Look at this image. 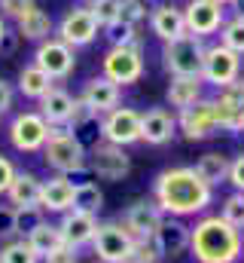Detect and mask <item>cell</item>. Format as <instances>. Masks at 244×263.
I'll return each instance as SVG.
<instances>
[{"mask_svg":"<svg viewBox=\"0 0 244 263\" xmlns=\"http://www.w3.org/2000/svg\"><path fill=\"white\" fill-rule=\"evenodd\" d=\"M40 208L46 214H64L73 208V178L67 175H52L49 181H43L40 190Z\"/></svg>","mask_w":244,"mask_h":263,"instance_id":"22","label":"cell"},{"mask_svg":"<svg viewBox=\"0 0 244 263\" xmlns=\"http://www.w3.org/2000/svg\"><path fill=\"white\" fill-rule=\"evenodd\" d=\"M12 239H18V233H15V208L6 202V205H0V242H12Z\"/></svg>","mask_w":244,"mask_h":263,"instance_id":"41","label":"cell"},{"mask_svg":"<svg viewBox=\"0 0 244 263\" xmlns=\"http://www.w3.org/2000/svg\"><path fill=\"white\" fill-rule=\"evenodd\" d=\"M43 162L46 168H52L55 175H83L89 168V153L83 147V141L73 135L70 129H52L49 132V141L43 144Z\"/></svg>","mask_w":244,"mask_h":263,"instance_id":"3","label":"cell"},{"mask_svg":"<svg viewBox=\"0 0 244 263\" xmlns=\"http://www.w3.org/2000/svg\"><path fill=\"white\" fill-rule=\"evenodd\" d=\"M83 3H86V6H95V3H101V0H83Z\"/></svg>","mask_w":244,"mask_h":263,"instance_id":"50","label":"cell"},{"mask_svg":"<svg viewBox=\"0 0 244 263\" xmlns=\"http://www.w3.org/2000/svg\"><path fill=\"white\" fill-rule=\"evenodd\" d=\"M49 132L52 126L40 117V110H22L9 120L6 138L15 153H40L43 144L49 141Z\"/></svg>","mask_w":244,"mask_h":263,"instance_id":"5","label":"cell"},{"mask_svg":"<svg viewBox=\"0 0 244 263\" xmlns=\"http://www.w3.org/2000/svg\"><path fill=\"white\" fill-rule=\"evenodd\" d=\"M18 43H22V34H18V31H9V28H6L3 40H0V59H9V55H15Z\"/></svg>","mask_w":244,"mask_h":263,"instance_id":"46","label":"cell"},{"mask_svg":"<svg viewBox=\"0 0 244 263\" xmlns=\"http://www.w3.org/2000/svg\"><path fill=\"white\" fill-rule=\"evenodd\" d=\"M34 6H37V0H0V15L18 22V18H25Z\"/></svg>","mask_w":244,"mask_h":263,"instance_id":"40","label":"cell"},{"mask_svg":"<svg viewBox=\"0 0 244 263\" xmlns=\"http://www.w3.org/2000/svg\"><path fill=\"white\" fill-rule=\"evenodd\" d=\"M40 190H43V181L34 175V172H25L18 168L9 190H6V199L12 208H28V205H40Z\"/></svg>","mask_w":244,"mask_h":263,"instance_id":"24","label":"cell"},{"mask_svg":"<svg viewBox=\"0 0 244 263\" xmlns=\"http://www.w3.org/2000/svg\"><path fill=\"white\" fill-rule=\"evenodd\" d=\"M15 31L22 34V40H31V43H43V40L55 37V18H52L46 9L34 6V9H31L25 18H18V22H15Z\"/></svg>","mask_w":244,"mask_h":263,"instance_id":"25","label":"cell"},{"mask_svg":"<svg viewBox=\"0 0 244 263\" xmlns=\"http://www.w3.org/2000/svg\"><path fill=\"white\" fill-rule=\"evenodd\" d=\"M34 65L40 67L43 73H49L52 80H67L73 73V67H76V49H70L58 37H49V40L37 43Z\"/></svg>","mask_w":244,"mask_h":263,"instance_id":"12","label":"cell"},{"mask_svg":"<svg viewBox=\"0 0 244 263\" xmlns=\"http://www.w3.org/2000/svg\"><path fill=\"white\" fill-rule=\"evenodd\" d=\"M177 135V117L168 107H147L140 114V141L150 147H165Z\"/></svg>","mask_w":244,"mask_h":263,"instance_id":"18","label":"cell"},{"mask_svg":"<svg viewBox=\"0 0 244 263\" xmlns=\"http://www.w3.org/2000/svg\"><path fill=\"white\" fill-rule=\"evenodd\" d=\"M153 199L165 217H195L214 202V187H208L192 165L162 168L153 181Z\"/></svg>","mask_w":244,"mask_h":263,"instance_id":"1","label":"cell"},{"mask_svg":"<svg viewBox=\"0 0 244 263\" xmlns=\"http://www.w3.org/2000/svg\"><path fill=\"white\" fill-rule=\"evenodd\" d=\"M79 98H83L98 117H104V114H110L113 107H119L122 104V86H116L113 80H107L104 73H98V77L86 80Z\"/></svg>","mask_w":244,"mask_h":263,"instance_id":"19","label":"cell"},{"mask_svg":"<svg viewBox=\"0 0 244 263\" xmlns=\"http://www.w3.org/2000/svg\"><path fill=\"white\" fill-rule=\"evenodd\" d=\"M92 263H104V260H98V257H95V260H92Z\"/></svg>","mask_w":244,"mask_h":263,"instance_id":"51","label":"cell"},{"mask_svg":"<svg viewBox=\"0 0 244 263\" xmlns=\"http://www.w3.org/2000/svg\"><path fill=\"white\" fill-rule=\"evenodd\" d=\"M15 172H18L15 162L0 153V196H6V190H9V184H12V178H15Z\"/></svg>","mask_w":244,"mask_h":263,"instance_id":"44","label":"cell"},{"mask_svg":"<svg viewBox=\"0 0 244 263\" xmlns=\"http://www.w3.org/2000/svg\"><path fill=\"white\" fill-rule=\"evenodd\" d=\"M192 168H195V175H198L208 187H220V184L229 181V156H226V153H217V150L201 153Z\"/></svg>","mask_w":244,"mask_h":263,"instance_id":"28","label":"cell"},{"mask_svg":"<svg viewBox=\"0 0 244 263\" xmlns=\"http://www.w3.org/2000/svg\"><path fill=\"white\" fill-rule=\"evenodd\" d=\"M0 263H40V257L31 251L25 239H12L0 245Z\"/></svg>","mask_w":244,"mask_h":263,"instance_id":"32","label":"cell"},{"mask_svg":"<svg viewBox=\"0 0 244 263\" xmlns=\"http://www.w3.org/2000/svg\"><path fill=\"white\" fill-rule=\"evenodd\" d=\"M144 70H147L144 46H110L104 52V62H101V73L107 80H113L116 86H134V83H140Z\"/></svg>","mask_w":244,"mask_h":263,"instance_id":"6","label":"cell"},{"mask_svg":"<svg viewBox=\"0 0 244 263\" xmlns=\"http://www.w3.org/2000/svg\"><path fill=\"white\" fill-rule=\"evenodd\" d=\"M3 34H6V18L0 15V40H3Z\"/></svg>","mask_w":244,"mask_h":263,"instance_id":"48","label":"cell"},{"mask_svg":"<svg viewBox=\"0 0 244 263\" xmlns=\"http://www.w3.org/2000/svg\"><path fill=\"white\" fill-rule=\"evenodd\" d=\"M125 263H162V254H159L153 236L150 239H134V251Z\"/></svg>","mask_w":244,"mask_h":263,"instance_id":"37","label":"cell"},{"mask_svg":"<svg viewBox=\"0 0 244 263\" xmlns=\"http://www.w3.org/2000/svg\"><path fill=\"white\" fill-rule=\"evenodd\" d=\"M73 95L67 92V89H61V86H52L37 104V110H40V117L52 126V129H67V123H70V114H73Z\"/></svg>","mask_w":244,"mask_h":263,"instance_id":"23","label":"cell"},{"mask_svg":"<svg viewBox=\"0 0 244 263\" xmlns=\"http://www.w3.org/2000/svg\"><path fill=\"white\" fill-rule=\"evenodd\" d=\"M98 120V114L76 95V101H73V114H70V123H67V129L70 132H76V129H83V126H89V123H95Z\"/></svg>","mask_w":244,"mask_h":263,"instance_id":"38","label":"cell"},{"mask_svg":"<svg viewBox=\"0 0 244 263\" xmlns=\"http://www.w3.org/2000/svg\"><path fill=\"white\" fill-rule=\"evenodd\" d=\"M15 95H18V92H15V86H12L9 80H3V77H0V117L12 110V104H15Z\"/></svg>","mask_w":244,"mask_h":263,"instance_id":"45","label":"cell"},{"mask_svg":"<svg viewBox=\"0 0 244 263\" xmlns=\"http://www.w3.org/2000/svg\"><path fill=\"white\" fill-rule=\"evenodd\" d=\"M183 18H186V31L189 34L214 37V34H220V28L226 22V6H220L214 0H186Z\"/></svg>","mask_w":244,"mask_h":263,"instance_id":"14","label":"cell"},{"mask_svg":"<svg viewBox=\"0 0 244 263\" xmlns=\"http://www.w3.org/2000/svg\"><path fill=\"white\" fill-rule=\"evenodd\" d=\"M153 242H156L162 260L165 257H180L183 251L189 248V227L183 223L180 217H165L159 223V230L153 233Z\"/></svg>","mask_w":244,"mask_h":263,"instance_id":"21","label":"cell"},{"mask_svg":"<svg viewBox=\"0 0 244 263\" xmlns=\"http://www.w3.org/2000/svg\"><path fill=\"white\" fill-rule=\"evenodd\" d=\"M198 77H201V83H208L214 89H223V86H229V83H235L241 77V55L232 52L223 43H214V46L205 49Z\"/></svg>","mask_w":244,"mask_h":263,"instance_id":"9","label":"cell"},{"mask_svg":"<svg viewBox=\"0 0 244 263\" xmlns=\"http://www.w3.org/2000/svg\"><path fill=\"white\" fill-rule=\"evenodd\" d=\"M101 141L131 147L140 141V110L134 107H113L110 114L101 117Z\"/></svg>","mask_w":244,"mask_h":263,"instance_id":"13","label":"cell"},{"mask_svg":"<svg viewBox=\"0 0 244 263\" xmlns=\"http://www.w3.org/2000/svg\"><path fill=\"white\" fill-rule=\"evenodd\" d=\"M104 34H107L110 46H144V37L137 34V28H131V25H122V22L107 25V28H104Z\"/></svg>","mask_w":244,"mask_h":263,"instance_id":"34","label":"cell"},{"mask_svg":"<svg viewBox=\"0 0 244 263\" xmlns=\"http://www.w3.org/2000/svg\"><path fill=\"white\" fill-rule=\"evenodd\" d=\"M52 86H55V80H52L49 73H43L34 62L25 65L22 70H18V77H15V92L25 95V98H31V101H40Z\"/></svg>","mask_w":244,"mask_h":263,"instance_id":"27","label":"cell"},{"mask_svg":"<svg viewBox=\"0 0 244 263\" xmlns=\"http://www.w3.org/2000/svg\"><path fill=\"white\" fill-rule=\"evenodd\" d=\"M226 184H232V190L244 193V153H238L235 159H229V181Z\"/></svg>","mask_w":244,"mask_h":263,"instance_id":"43","label":"cell"},{"mask_svg":"<svg viewBox=\"0 0 244 263\" xmlns=\"http://www.w3.org/2000/svg\"><path fill=\"white\" fill-rule=\"evenodd\" d=\"M147 18H150L147 0H119V18H116V22L131 25V28H140Z\"/></svg>","mask_w":244,"mask_h":263,"instance_id":"33","label":"cell"},{"mask_svg":"<svg viewBox=\"0 0 244 263\" xmlns=\"http://www.w3.org/2000/svg\"><path fill=\"white\" fill-rule=\"evenodd\" d=\"M201 77H171V83H168V92H165V98H168V104L180 114L186 107H192L195 101H201L205 95H201Z\"/></svg>","mask_w":244,"mask_h":263,"instance_id":"26","label":"cell"},{"mask_svg":"<svg viewBox=\"0 0 244 263\" xmlns=\"http://www.w3.org/2000/svg\"><path fill=\"white\" fill-rule=\"evenodd\" d=\"M217 117H220V129L223 132H232L238 135L244 132V80L238 77L235 83L217 89Z\"/></svg>","mask_w":244,"mask_h":263,"instance_id":"15","label":"cell"},{"mask_svg":"<svg viewBox=\"0 0 244 263\" xmlns=\"http://www.w3.org/2000/svg\"><path fill=\"white\" fill-rule=\"evenodd\" d=\"M25 242H28V245H31V251L40 257V263H43L46 254H52L58 245H64V242H61V233H58V223H49V220L37 223V227L25 236Z\"/></svg>","mask_w":244,"mask_h":263,"instance_id":"29","label":"cell"},{"mask_svg":"<svg viewBox=\"0 0 244 263\" xmlns=\"http://www.w3.org/2000/svg\"><path fill=\"white\" fill-rule=\"evenodd\" d=\"M43 263H83L79 260V248H70V245H58L52 254H46Z\"/></svg>","mask_w":244,"mask_h":263,"instance_id":"42","label":"cell"},{"mask_svg":"<svg viewBox=\"0 0 244 263\" xmlns=\"http://www.w3.org/2000/svg\"><path fill=\"white\" fill-rule=\"evenodd\" d=\"M147 22H150V31H153L162 43H171V40H177L183 34H189V31H186V18H183V6H174V3H159V6H153Z\"/></svg>","mask_w":244,"mask_h":263,"instance_id":"20","label":"cell"},{"mask_svg":"<svg viewBox=\"0 0 244 263\" xmlns=\"http://www.w3.org/2000/svg\"><path fill=\"white\" fill-rule=\"evenodd\" d=\"M205 37L183 34L171 43H162V67L171 77H198L205 59Z\"/></svg>","mask_w":244,"mask_h":263,"instance_id":"4","label":"cell"},{"mask_svg":"<svg viewBox=\"0 0 244 263\" xmlns=\"http://www.w3.org/2000/svg\"><path fill=\"white\" fill-rule=\"evenodd\" d=\"M232 9H235V15H244V0H235Z\"/></svg>","mask_w":244,"mask_h":263,"instance_id":"47","label":"cell"},{"mask_svg":"<svg viewBox=\"0 0 244 263\" xmlns=\"http://www.w3.org/2000/svg\"><path fill=\"white\" fill-rule=\"evenodd\" d=\"M89 9L95 12V18H98L101 31L119 18V0H101V3H95V6H89Z\"/></svg>","mask_w":244,"mask_h":263,"instance_id":"39","label":"cell"},{"mask_svg":"<svg viewBox=\"0 0 244 263\" xmlns=\"http://www.w3.org/2000/svg\"><path fill=\"white\" fill-rule=\"evenodd\" d=\"M220 214L232 223V227H238L244 233V193H238V190H232L229 196L223 199V205H220Z\"/></svg>","mask_w":244,"mask_h":263,"instance_id":"36","label":"cell"},{"mask_svg":"<svg viewBox=\"0 0 244 263\" xmlns=\"http://www.w3.org/2000/svg\"><path fill=\"white\" fill-rule=\"evenodd\" d=\"M73 208L79 211H89V214H98L104 208V193L95 181H76L73 184Z\"/></svg>","mask_w":244,"mask_h":263,"instance_id":"30","label":"cell"},{"mask_svg":"<svg viewBox=\"0 0 244 263\" xmlns=\"http://www.w3.org/2000/svg\"><path fill=\"white\" fill-rule=\"evenodd\" d=\"M89 172H92L95 178H101V181L116 184L122 178H128V172H131V156L125 153V147H119V144L101 141V144H95L92 153H89Z\"/></svg>","mask_w":244,"mask_h":263,"instance_id":"11","label":"cell"},{"mask_svg":"<svg viewBox=\"0 0 244 263\" xmlns=\"http://www.w3.org/2000/svg\"><path fill=\"white\" fill-rule=\"evenodd\" d=\"M165 220V214H162V208L156 205V199H134L125 211H122V227L134 236V239H150L156 230H159V223Z\"/></svg>","mask_w":244,"mask_h":263,"instance_id":"16","label":"cell"},{"mask_svg":"<svg viewBox=\"0 0 244 263\" xmlns=\"http://www.w3.org/2000/svg\"><path fill=\"white\" fill-rule=\"evenodd\" d=\"M189 254L195 263H238L244 254V233L223 214H205L189 227Z\"/></svg>","mask_w":244,"mask_h":263,"instance_id":"2","label":"cell"},{"mask_svg":"<svg viewBox=\"0 0 244 263\" xmlns=\"http://www.w3.org/2000/svg\"><path fill=\"white\" fill-rule=\"evenodd\" d=\"M214 3H220V6H232L235 0H214Z\"/></svg>","mask_w":244,"mask_h":263,"instance_id":"49","label":"cell"},{"mask_svg":"<svg viewBox=\"0 0 244 263\" xmlns=\"http://www.w3.org/2000/svg\"><path fill=\"white\" fill-rule=\"evenodd\" d=\"M177 132L186 141H205V138H214L217 132H223L220 129V117H217L214 98H201L192 107L180 110L177 114Z\"/></svg>","mask_w":244,"mask_h":263,"instance_id":"10","label":"cell"},{"mask_svg":"<svg viewBox=\"0 0 244 263\" xmlns=\"http://www.w3.org/2000/svg\"><path fill=\"white\" fill-rule=\"evenodd\" d=\"M92 254L104 263H125L134 251V236L122 227L119 220H104L98 223V233L92 239Z\"/></svg>","mask_w":244,"mask_h":263,"instance_id":"8","label":"cell"},{"mask_svg":"<svg viewBox=\"0 0 244 263\" xmlns=\"http://www.w3.org/2000/svg\"><path fill=\"white\" fill-rule=\"evenodd\" d=\"M58 233L61 242L70 245V248H89L95 233H98V214H89V211H79V208H70L58 217Z\"/></svg>","mask_w":244,"mask_h":263,"instance_id":"17","label":"cell"},{"mask_svg":"<svg viewBox=\"0 0 244 263\" xmlns=\"http://www.w3.org/2000/svg\"><path fill=\"white\" fill-rule=\"evenodd\" d=\"M220 43L229 46L232 52L244 55V15H232V18L223 22V28H220Z\"/></svg>","mask_w":244,"mask_h":263,"instance_id":"31","label":"cell"},{"mask_svg":"<svg viewBox=\"0 0 244 263\" xmlns=\"http://www.w3.org/2000/svg\"><path fill=\"white\" fill-rule=\"evenodd\" d=\"M46 220V211L40 208V205H28V208H15V233H18V239H25L37 223H43Z\"/></svg>","mask_w":244,"mask_h":263,"instance_id":"35","label":"cell"},{"mask_svg":"<svg viewBox=\"0 0 244 263\" xmlns=\"http://www.w3.org/2000/svg\"><path fill=\"white\" fill-rule=\"evenodd\" d=\"M98 31H101V25H98L95 12H92L86 3L70 6V9H67V12L58 18V25H55V37H58V40H64L70 49L92 46V43L98 40Z\"/></svg>","mask_w":244,"mask_h":263,"instance_id":"7","label":"cell"}]
</instances>
